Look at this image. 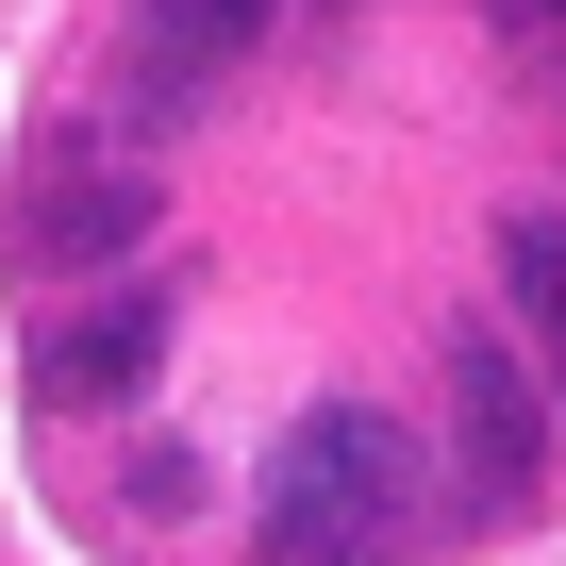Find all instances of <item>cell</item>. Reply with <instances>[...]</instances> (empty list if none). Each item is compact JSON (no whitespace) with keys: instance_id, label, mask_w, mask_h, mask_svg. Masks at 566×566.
Masks as SVG:
<instances>
[{"instance_id":"obj_5","label":"cell","mask_w":566,"mask_h":566,"mask_svg":"<svg viewBox=\"0 0 566 566\" xmlns=\"http://www.w3.org/2000/svg\"><path fill=\"white\" fill-rule=\"evenodd\" d=\"M450 384H467V467H483V500H533L549 417H533V384L500 367V334H467V350H450Z\"/></svg>"},{"instance_id":"obj_4","label":"cell","mask_w":566,"mask_h":566,"mask_svg":"<svg viewBox=\"0 0 566 566\" xmlns=\"http://www.w3.org/2000/svg\"><path fill=\"white\" fill-rule=\"evenodd\" d=\"M266 18H283V0H134V18H117V101L184 117L200 84H233L266 51Z\"/></svg>"},{"instance_id":"obj_6","label":"cell","mask_w":566,"mask_h":566,"mask_svg":"<svg viewBox=\"0 0 566 566\" xmlns=\"http://www.w3.org/2000/svg\"><path fill=\"white\" fill-rule=\"evenodd\" d=\"M500 301H516V334H533L549 384H566V200H533V217L500 233Z\"/></svg>"},{"instance_id":"obj_2","label":"cell","mask_w":566,"mask_h":566,"mask_svg":"<svg viewBox=\"0 0 566 566\" xmlns=\"http://www.w3.org/2000/svg\"><path fill=\"white\" fill-rule=\"evenodd\" d=\"M101 266H150V150L34 134L18 150V283H101Z\"/></svg>"},{"instance_id":"obj_1","label":"cell","mask_w":566,"mask_h":566,"mask_svg":"<svg viewBox=\"0 0 566 566\" xmlns=\"http://www.w3.org/2000/svg\"><path fill=\"white\" fill-rule=\"evenodd\" d=\"M250 533H266V566H400L417 549V433L384 400L283 417V450L250 483Z\"/></svg>"},{"instance_id":"obj_3","label":"cell","mask_w":566,"mask_h":566,"mask_svg":"<svg viewBox=\"0 0 566 566\" xmlns=\"http://www.w3.org/2000/svg\"><path fill=\"white\" fill-rule=\"evenodd\" d=\"M150 367H167V283H134V266H101L34 334V400L51 417H117V400H150Z\"/></svg>"}]
</instances>
